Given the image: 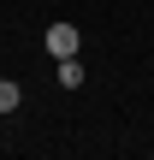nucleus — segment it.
I'll list each match as a JSON object with an SVG mask.
<instances>
[{"instance_id": "obj_1", "label": "nucleus", "mask_w": 154, "mask_h": 160, "mask_svg": "<svg viewBox=\"0 0 154 160\" xmlns=\"http://www.w3.org/2000/svg\"><path fill=\"white\" fill-rule=\"evenodd\" d=\"M77 48H83L77 24H47V36H42V53H53V59H71Z\"/></svg>"}, {"instance_id": "obj_2", "label": "nucleus", "mask_w": 154, "mask_h": 160, "mask_svg": "<svg viewBox=\"0 0 154 160\" xmlns=\"http://www.w3.org/2000/svg\"><path fill=\"white\" fill-rule=\"evenodd\" d=\"M83 77H89V71H83V59H77V53H71V59H59V83H65V89H83Z\"/></svg>"}, {"instance_id": "obj_3", "label": "nucleus", "mask_w": 154, "mask_h": 160, "mask_svg": "<svg viewBox=\"0 0 154 160\" xmlns=\"http://www.w3.org/2000/svg\"><path fill=\"white\" fill-rule=\"evenodd\" d=\"M18 101H24V89H18V83H12V77H0V113H12V107H18Z\"/></svg>"}]
</instances>
